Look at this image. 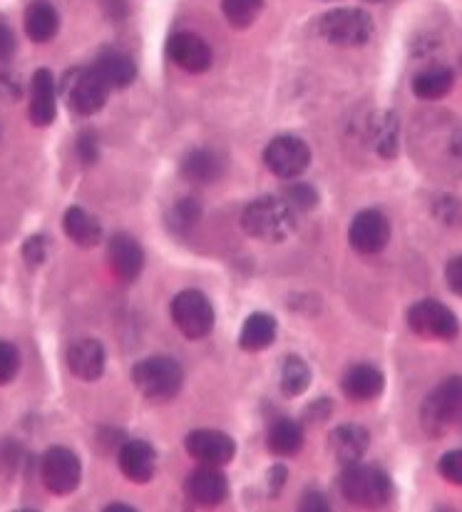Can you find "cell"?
<instances>
[{
    "mask_svg": "<svg viewBox=\"0 0 462 512\" xmlns=\"http://www.w3.org/2000/svg\"><path fill=\"white\" fill-rule=\"evenodd\" d=\"M438 470L448 483L460 485L462 488V450H450V453H445L443 458H440Z\"/></svg>",
    "mask_w": 462,
    "mask_h": 512,
    "instance_id": "cell-36",
    "label": "cell"
},
{
    "mask_svg": "<svg viewBox=\"0 0 462 512\" xmlns=\"http://www.w3.org/2000/svg\"><path fill=\"white\" fill-rule=\"evenodd\" d=\"M13 53H15L13 30H10L8 25L0 23V63H5V60L13 58Z\"/></svg>",
    "mask_w": 462,
    "mask_h": 512,
    "instance_id": "cell-39",
    "label": "cell"
},
{
    "mask_svg": "<svg viewBox=\"0 0 462 512\" xmlns=\"http://www.w3.org/2000/svg\"><path fill=\"white\" fill-rule=\"evenodd\" d=\"M20 85L8 73H0V100H18Z\"/></svg>",
    "mask_w": 462,
    "mask_h": 512,
    "instance_id": "cell-40",
    "label": "cell"
},
{
    "mask_svg": "<svg viewBox=\"0 0 462 512\" xmlns=\"http://www.w3.org/2000/svg\"><path fill=\"white\" fill-rule=\"evenodd\" d=\"M222 10L234 28H249L264 10V0H222Z\"/></svg>",
    "mask_w": 462,
    "mask_h": 512,
    "instance_id": "cell-31",
    "label": "cell"
},
{
    "mask_svg": "<svg viewBox=\"0 0 462 512\" xmlns=\"http://www.w3.org/2000/svg\"><path fill=\"white\" fill-rule=\"evenodd\" d=\"M77 157L85 162L87 167L95 165L97 157H100V137L95 130H82L77 137Z\"/></svg>",
    "mask_w": 462,
    "mask_h": 512,
    "instance_id": "cell-35",
    "label": "cell"
},
{
    "mask_svg": "<svg viewBox=\"0 0 462 512\" xmlns=\"http://www.w3.org/2000/svg\"><path fill=\"white\" fill-rule=\"evenodd\" d=\"M58 115V83L50 70H38L30 87V120L38 127L53 125Z\"/></svg>",
    "mask_w": 462,
    "mask_h": 512,
    "instance_id": "cell-19",
    "label": "cell"
},
{
    "mask_svg": "<svg viewBox=\"0 0 462 512\" xmlns=\"http://www.w3.org/2000/svg\"><path fill=\"white\" fill-rule=\"evenodd\" d=\"M65 234L77 244V247L92 249L100 244L102 239V227L95 217H92L87 209L82 207H70L63 217Z\"/></svg>",
    "mask_w": 462,
    "mask_h": 512,
    "instance_id": "cell-28",
    "label": "cell"
},
{
    "mask_svg": "<svg viewBox=\"0 0 462 512\" xmlns=\"http://www.w3.org/2000/svg\"><path fill=\"white\" fill-rule=\"evenodd\" d=\"M341 495L356 508H385L393 500V480L378 465L351 463L343 470Z\"/></svg>",
    "mask_w": 462,
    "mask_h": 512,
    "instance_id": "cell-2",
    "label": "cell"
},
{
    "mask_svg": "<svg viewBox=\"0 0 462 512\" xmlns=\"http://www.w3.org/2000/svg\"><path fill=\"white\" fill-rule=\"evenodd\" d=\"M341 388L346 398L356 403L376 401L385 388V376L381 368L371 366V363H356L343 373Z\"/></svg>",
    "mask_w": 462,
    "mask_h": 512,
    "instance_id": "cell-17",
    "label": "cell"
},
{
    "mask_svg": "<svg viewBox=\"0 0 462 512\" xmlns=\"http://www.w3.org/2000/svg\"><path fill=\"white\" fill-rule=\"evenodd\" d=\"M117 463L127 480L145 485L157 473V450L147 440H127L117 450Z\"/></svg>",
    "mask_w": 462,
    "mask_h": 512,
    "instance_id": "cell-15",
    "label": "cell"
},
{
    "mask_svg": "<svg viewBox=\"0 0 462 512\" xmlns=\"http://www.w3.org/2000/svg\"><path fill=\"white\" fill-rule=\"evenodd\" d=\"M60 30V15L48 0H35L25 10V33L33 43H50Z\"/></svg>",
    "mask_w": 462,
    "mask_h": 512,
    "instance_id": "cell-23",
    "label": "cell"
},
{
    "mask_svg": "<svg viewBox=\"0 0 462 512\" xmlns=\"http://www.w3.org/2000/svg\"><path fill=\"white\" fill-rule=\"evenodd\" d=\"M241 227L251 239L281 244L296 232V212L281 197H261L246 204Z\"/></svg>",
    "mask_w": 462,
    "mask_h": 512,
    "instance_id": "cell-1",
    "label": "cell"
},
{
    "mask_svg": "<svg viewBox=\"0 0 462 512\" xmlns=\"http://www.w3.org/2000/svg\"><path fill=\"white\" fill-rule=\"evenodd\" d=\"M184 495L199 508H217L229 498V480L219 465H199L184 483Z\"/></svg>",
    "mask_w": 462,
    "mask_h": 512,
    "instance_id": "cell-11",
    "label": "cell"
},
{
    "mask_svg": "<svg viewBox=\"0 0 462 512\" xmlns=\"http://www.w3.org/2000/svg\"><path fill=\"white\" fill-rule=\"evenodd\" d=\"M92 68H95V73L105 80V85L110 87V90H115V87H120V90L122 87H130L137 78L135 60L125 53H117V50H105V53H100V58L95 60Z\"/></svg>",
    "mask_w": 462,
    "mask_h": 512,
    "instance_id": "cell-22",
    "label": "cell"
},
{
    "mask_svg": "<svg viewBox=\"0 0 462 512\" xmlns=\"http://www.w3.org/2000/svg\"><path fill=\"white\" fill-rule=\"evenodd\" d=\"M107 366V353L97 339L75 341L68 351V368L80 381H97Z\"/></svg>",
    "mask_w": 462,
    "mask_h": 512,
    "instance_id": "cell-20",
    "label": "cell"
},
{
    "mask_svg": "<svg viewBox=\"0 0 462 512\" xmlns=\"http://www.w3.org/2000/svg\"><path fill=\"white\" fill-rule=\"evenodd\" d=\"M187 453L197 460L199 465H227L234 460L236 443L234 438L222 430L199 428L187 435Z\"/></svg>",
    "mask_w": 462,
    "mask_h": 512,
    "instance_id": "cell-13",
    "label": "cell"
},
{
    "mask_svg": "<svg viewBox=\"0 0 462 512\" xmlns=\"http://www.w3.org/2000/svg\"><path fill=\"white\" fill-rule=\"evenodd\" d=\"M311 386V368L306 366L304 358L289 356L281 366V391L289 398L304 396Z\"/></svg>",
    "mask_w": 462,
    "mask_h": 512,
    "instance_id": "cell-29",
    "label": "cell"
},
{
    "mask_svg": "<svg viewBox=\"0 0 462 512\" xmlns=\"http://www.w3.org/2000/svg\"><path fill=\"white\" fill-rule=\"evenodd\" d=\"M318 33L323 40L341 48H358L366 45L373 35V18L366 10L336 8L318 18Z\"/></svg>",
    "mask_w": 462,
    "mask_h": 512,
    "instance_id": "cell-5",
    "label": "cell"
},
{
    "mask_svg": "<svg viewBox=\"0 0 462 512\" xmlns=\"http://www.w3.org/2000/svg\"><path fill=\"white\" fill-rule=\"evenodd\" d=\"M433 214L445 224V227H460L462 224V204L460 199L443 194V197L435 199Z\"/></svg>",
    "mask_w": 462,
    "mask_h": 512,
    "instance_id": "cell-33",
    "label": "cell"
},
{
    "mask_svg": "<svg viewBox=\"0 0 462 512\" xmlns=\"http://www.w3.org/2000/svg\"><path fill=\"white\" fill-rule=\"evenodd\" d=\"M423 428L430 435H443L453 426H462V376L440 383L423 403Z\"/></svg>",
    "mask_w": 462,
    "mask_h": 512,
    "instance_id": "cell-6",
    "label": "cell"
},
{
    "mask_svg": "<svg viewBox=\"0 0 462 512\" xmlns=\"http://www.w3.org/2000/svg\"><path fill=\"white\" fill-rule=\"evenodd\" d=\"M172 321L189 341L207 339L214 329V306L202 291H179L172 299Z\"/></svg>",
    "mask_w": 462,
    "mask_h": 512,
    "instance_id": "cell-7",
    "label": "cell"
},
{
    "mask_svg": "<svg viewBox=\"0 0 462 512\" xmlns=\"http://www.w3.org/2000/svg\"><path fill=\"white\" fill-rule=\"evenodd\" d=\"M276 334H279V326H276V319L271 314H251L249 319L244 321V329H241L239 336V346L244 351H266L271 343L276 341Z\"/></svg>",
    "mask_w": 462,
    "mask_h": 512,
    "instance_id": "cell-26",
    "label": "cell"
},
{
    "mask_svg": "<svg viewBox=\"0 0 462 512\" xmlns=\"http://www.w3.org/2000/svg\"><path fill=\"white\" fill-rule=\"evenodd\" d=\"M450 152H453L455 160H458L460 165H462V130H460V132H455L453 142H450Z\"/></svg>",
    "mask_w": 462,
    "mask_h": 512,
    "instance_id": "cell-43",
    "label": "cell"
},
{
    "mask_svg": "<svg viewBox=\"0 0 462 512\" xmlns=\"http://www.w3.org/2000/svg\"><path fill=\"white\" fill-rule=\"evenodd\" d=\"M167 55L177 68L187 70V73H207L212 68V48L207 45V40L199 38L197 33H174L167 43Z\"/></svg>",
    "mask_w": 462,
    "mask_h": 512,
    "instance_id": "cell-14",
    "label": "cell"
},
{
    "mask_svg": "<svg viewBox=\"0 0 462 512\" xmlns=\"http://www.w3.org/2000/svg\"><path fill=\"white\" fill-rule=\"evenodd\" d=\"M110 264L117 279L132 281L140 279L142 269H145V252H142L140 242L130 234H115L110 239Z\"/></svg>",
    "mask_w": 462,
    "mask_h": 512,
    "instance_id": "cell-18",
    "label": "cell"
},
{
    "mask_svg": "<svg viewBox=\"0 0 462 512\" xmlns=\"http://www.w3.org/2000/svg\"><path fill=\"white\" fill-rule=\"evenodd\" d=\"M284 480H286V468H284V465H276V468H271V475H269L271 495L281 493V488H284Z\"/></svg>",
    "mask_w": 462,
    "mask_h": 512,
    "instance_id": "cell-42",
    "label": "cell"
},
{
    "mask_svg": "<svg viewBox=\"0 0 462 512\" xmlns=\"http://www.w3.org/2000/svg\"><path fill=\"white\" fill-rule=\"evenodd\" d=\"M132 383L147 401H172L184 386V371L174 358L152 356L132 368Z\"/></svg>",
    "mask_w": 462,
    "mask_h": 512,
    "instance_id": "cell-3",
    "label": "cell"
},
{
    "mask_svg": "<svg viewBox=\"0 0 462 512\" xmlns=\"http://www.w3.org/2000/svg\"><path fill=\"white\" fill-rule=\"evenodd\" d=\"M264 162L274 177L299 179L308 170V165H311V150L299 137L281 135L269 142L264 152Z\"/></svg>",
    "mask_w": 462,
    "mask_h": 512,
    "instance_id": "cell-10",
    "label": "cell"
},
{
    "mask_svg": "<svg viewBox=\"0 0 462 512\" xmlns=\"http://www.w3.org/2000/svg\"><path fill=\"white\" fill-rule=\"evenodd\" d=\"M348 242L358 254H378L390 242V222L378 209H363L348 229Z\"/></svg>",
    "mask_w": 462,
    "mask_h": 512,
    "instance_id": "cell-12",
    "label": "cell"
},
{
    "mask_svg": "<svg viewBox=\"0 0 462 512\" xmlns=\"http://www.w3.org/2000/svg\"><path fill=\"white\" fill-rule=\"evenodd\" d=\"M107 512H135L132 508H127V505H110Z\"/></svg>",
    "mask_w": 462,
    "mask_h": 512,
    "instance_id": "cell-44",
    "label": "cell"
},
{
    "mask_svg": "<svg viewBox=\"0 0 462 512\" xmlns=\"http://www.w3.org/2000/svg\"><path fill=\"white\" fill-rule=\"evenodd\" d=\"M266 443H269V450L274 455L291 458V455H296L304 448V426L299 421H294V418H279L269 428Z\"/></svg>",
    "mask_w": 462,
    "mask_h": 512,
    "instance_id": "cell-27",
    "label": "cell"
},
{
    "mask_svg": "<svg viewBox=\"0 0 462 512\" xmlns=\"http://www.w3.org/2000/svg\"><path fill=\"white\" fill-rule=\"evenodd\" d=\"M455 85V73L448 65H428L413 78V92L420 100H443Z\"/></svg>",
    "mask_w": 462,
    "mask_h": 512,
    "instance_id": "cell-25",
    "label": "cell"
},
{
    "mask_svg": "<svg viewBox=\"0 0 462 512\" xmlns=\"http://www.w3.org/2000/svg\"><path fill=\"white\" fill-rule=\"evenodd\" d=\"M60 95L75 115L87 117L105 107L110 87L95 73V68H75L68 70L60 80Z\"/></svg>",
    "mask_w": 462,
    "mask_h": 512,
    "instance_id": "cell-4",
    "label": "cell"
},
{
    "mask_svg": "<svg viewBox=\"0 0 462 512\" xmlns=\"http://www.w3.org/2000/svg\"><path fill=\"white\" fill-rule=\"evenodd\" d=\"M445 284H448V289L455 296H462V256H455L453 261H448V266H445Z\"/></svg>",
    "mask_w": 462,
    "mask_h": 512,
    "instance_id": "cell-38",
    "label": "cell"
},
{
    "mask_svg": "<svg viewBox=\"0 0 462 512\" xmlns=\"http://www.w3.org/2000/svg\"><path fill=\"white\" fill-rule=\"evenodd\" d=\"M45 254H48V242H45V237H30L28 242L23 244V256L30 266L43 264Z\"/></svg>",
    "mask_w": 462,
    "mask_h": 512,
    "instance_id": "cell-37",
    "label": "cell"
},
{
    "mask_svg": "<svg viewBox=\"0 0 462 512\" xmlns=\"http://www.w3.org/2000/svg\"><path fill=\"white\" fill-rule=\"evenodd\" d=\"M366 140L383 160H395L400 152V120L395 112H373L366 122Z\"/></svg>",
    "mask_w": 462,
    "mask_h": 512,
    "instance_id": "cell-16",
    "label": "cell"
},
{
    "mask_svg": "<svg viewBox=\"0 0 462 512\" xmlns=\"http://www.w3.org/2000/svg\"><path fill=\"white\" fill-rule=\"evenodd\" d=\"M281 199H284L294 212H311V209L318 204V192L311 187V184L296 182L291 184V187H286L284 197Z\"/></svg>",
    "mask_w": 462,
    "mask_h": 512,
    "instance_id": "cell-32",
    "label": "cell"
},
{
    "mask_svg": "<svg viewBox=\"0 0 462 512\" xmlns=\"http://www.w3.org/2000/svg\"><path fill=\"white\" fill-rule=\"evenodd\" d=\"M408 326L415 336L428 341H455L460 334L458 316L435 299H423L410 306Z\"/></svg>",
    "mask_w": 462,
    "mask_h": 512,
    "instance_id": "cell-8",
    "label": "cell"
},
{
    "mask_svg": "<svg viewBox=\"0 0 462 512\" xmlns=\"http://www.w3.org/2000/svg\"><path fill=\"white\" fill-rule=\"evenodd\" d=\"M328 445H331V453L338 463L351 465L363 460L368 445H371V435H368L366 428L356 426V423H343V426L333 428Z\"/></svg>",
    "mask_w": 462,
    "mask_h": 512,
    "instance_id": "cell-21",
    "label": "cell"
},
{
    "mask_svg": "<svg viewBox=\"0 0 462 512\" xmlns=\"http://www.w3.org/2000/svg\"><path fill=\"white\" fill-rule=\"evenodd\" d=\"M199 219H202V204H199L197 199H192V197L179 199V202L174 204V207L169 209V214H167L169 227H172L174 232H179V234H187L189 229L197 227Z\"/></svg>",
    "mask_w": 462,
    "mask_h": 512,
    "instance_id": "cell-30",
    "label": "cell"
},
{
    "mask_svg": "<svg viewBox=\"0 0 462 512\" xmlns=\"http://www.w3.org/2000/svg\"><path fill=\"white\" fill-rule=\"evenodd\" d=\"M179 170L182 177L192 184H212L214 179L222 174V160L217 157V152L204 150V147H194L179 162Z\"/></svg>",
    "mask_w": 462,
    "mask_h": 512,
    "instance_id": "cell-24",
    "label": "cell"
},
{
    "mask_svg": "<svg viewBox=\"0 0 462 512\" xmlns=\"http://www.w3.org/2000/svg\"><path fill=\"white\" fill-rule=\"evenodd\" d=\"M299 508L301 510H328V503H326V498L318 493V490H306L304 498H301V503H299Z\"/></svg>",
    "mask_w": 462,
    "mask_h": 512,
    "instance_id": "cell-41",
    "label": "cell"
},
{
    "mask_svg": "<svg viewBox=\"0 0 462 512\" xmlns=\"http://www.w3.org/2000/svg\"><path fill=\"white\" fill-rule=\"evenodd\" d=\"M40 475H43V485L53 495H70L80 488L82 480V465L80 458L70 448H50L40 460Z\"/></svg>",
    "mask_w": 462,
    "mask_h": 512,
    "instance_id": "cell-9",
    "label": "cell"
},
{
    "mask_svg": "<svg viewBox=\"0 0 462 512\" xmlns=\"http://www.w3.org/2000/svg\"><path fill=\"white\" fill-rule=\"evenodd\" d=\"M20 371V353L13 343L0 341V386L13 381Z\"/></svg>",
    "mask_w": 462,
    "mask_h": 512,
    "instance_id": "cell-34",
    "label": "cell"
}]
</instances>
